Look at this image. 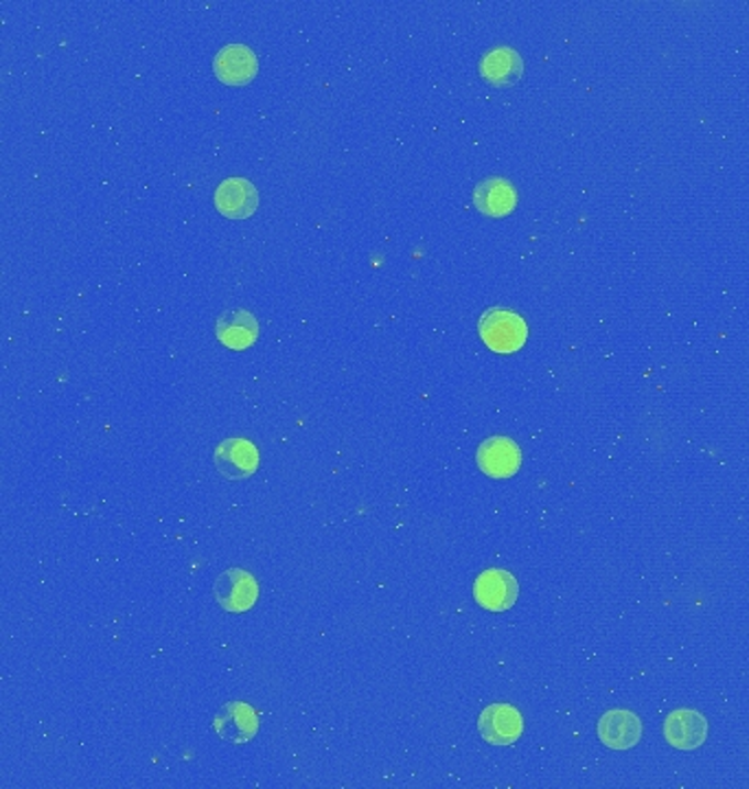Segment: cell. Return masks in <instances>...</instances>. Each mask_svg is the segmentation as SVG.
Here are the masks:
<instances>
[{"mask_svg":"<svg viewBox=\"0 0 749 789\" xmlns=\"http://www.w3.org/2000/svg\"><path fill=\"white\" fill-rule=\"evenodd\" d=\"M481 75L485 77L487 84L506 88L521 79L524 62L517 51H513L508 46H498V48L487 51L485 57L481 59Z\"/></svg>","mask_w":749,"mask_h":789,"instance_id":"12","label":"cell"},{"mask_svg":"<svg viewBox=\"0 0 749 789\" xmlns=\"http://www.w3.org/2000/svg\"><path fill=\"white\" fill-rule=\"evenodd\" d=\"M519 594L517 579L502 568L485 570L474 583V596L481 607L489 612H504L515 605Z\"/></svg>","mask_w":749,"mask_h":789,"instance_id":"2","label":"cell"},{"mask_svg":"<svg viewBox=\"0 0 749 789\" xmlns=\"http://www.w3.org/2000/svg\"><path fill=\"white\" fill-rule=\"evenodd\" d=\"M642 737V722L636 713L614 709L598 720V739L612 750H629Z\"/></svg>","mask_w":749,"mask_h":789,"instance_id":"7","label":"cell"},{"mask_svg":"<svg viewBox=\"0 0 749 789\" xmlns=\"http://www.w3.org/2000/svg\"><path fill=\"white\" fill-rule=\"evenodd\" d=\"M478 468L492 479H510L521 468V450L508 437H492L478 448Z\"/></svg>","mask_w":749,"mask_h":789,"instance_id":"6","label":"cell"},{"mask_svg":"<svg viewBox=\"0 0 749 789\" xmlns=\"http://www.w3.org/2000/svg\"><path fill=\"white\" fill-rule=\"evenodd\" d=\"M474 202L481 213L489 218H504L517 205L515 187L504 178H487L474 191Z\"/></svg>","mask_w":749,"mask_h":789,"instance_id":"14","label":"cell"},{"mask_svg":"<svg viewBox=\"0 0 749 789\" xmlns=\"http://www.w3.org/2000/svg\"><path fill=\"white\" fill-rule=\"evenodd\" d=\"M481 735L492 746H513L524 733V717L510 704H492L481 713Z\"/></svg>","mask_w":749,"mask_h":789,"instance_id":"4","label":"cell"},{"mask_svg":"<svg viewBox=\"0 0 749 789\" xmlns=\"http://www.w3.org/2000/svg\"><path fill=\"white\" fill-rule=\"evenodd\" d=\"M213 70L220 81L229 86H244L256 77L258 62L254 51L246 44H227L213 62Z\"/></svg>","mask_w":749,"mask_h":789,"instance_id":"10","label":"cell"},{"mask_svg":"<svg viewBox=\"0 0 749 789\" xmlns=\"http://www.w3.org/2000/svg\"><path fill=\"white\" fill-rule=\"evenodd\" d=\"M258 599V583L256 579L242 570V568H231L224 570L218 581H216V601L227 610V612H246Z\"/></svg>","mask_w":749,"mask_h":789,"instance_id":"3","label":"cell"},{"mask_svg":"<svg viewBox=\"0 0 749 789\" xmlns=\"http://www.w3.org/2000/svg\"><path fill=\"white\" fill-rule=\"evenodd\" d=\"M664 737L678 750H695L708 737V722L702 713L691 709L673 711L664 722Z\"/></svg>","mask_w":749,"mask_h":789,"instance_id":"9","label":"cell"},{"mask_svg":"<svg viewBox=\"0 0 749 789\" xmlns=\"http://www.w3.org/2000/svg\"><path fill=\"white\" fill-rule=\"evenodd\" d=\"M478 331H481L483 342L496 353L519 351L528 336L526 320L519 314H515L510 309H502V307L489 309L481 318Z\"/></svg>","mask_w":749,"mask_h":789,"instance_id":"1","label":"cell"},{"mask_svg":"<svg viewBox=\"0 0 749 789\" xmlns=\"http://www.w3.org/2000/svg\"><path fill=\"white\" fill-rule=\"evenodd\" d=\"M216 468L229 481L249 479L258 468V450L249 439H227L216 450Z\"/></svg>","mask_w":749,"mask_h":789,"instance_id":"8","label":"cell"},{"mask_svg":"<svg viewBox=\"0 0 749 789\" xmlns=\"http://www.w3.org/2000/svg\"><path fill=\"white\" fill-rule=\"evenodd\" d=\"M216 333L222 344H227L229 349L242 351L256 342L258 322L246 309H231L218 318Z\"/></svg>","mask_w":749,"mask_h":789,"instance_id":"13","label":"cell"},{"mask_svg":"<svg viewBox=\"0 0 749 789\" xmlns=\"http://www.w3.org/2000/svg\"><path fill=\"white\" fill-rule=\"evenodd\" d=\"M216 207L229 220H246L258 207V191L246 178H227L216 189Z\"/></svg>","mask_w":749,"mask_h":789,"instance_id":"11","label":"cell"},{"mask_svg":"<svg viewBox=\"0 0 749 789\" xmlns=\"http://www.w3.org/2000/svg\"><path fill=\"white\" fill-rule=\"evenodd\" d=\"M216 733L231 746H242L258 733V717L246 702H229L213 722Z\"/></svg>","mask_w":749,"mask_h":789,"instance_id":"5","label":"cell"}]
</instances>
